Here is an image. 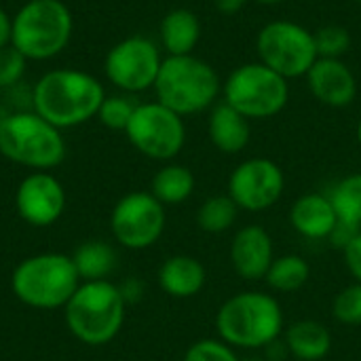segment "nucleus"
Returning <instances> with one entry per match:
<instances>
[{"label": "nucleus", "instance_id": "obj_1", "mask_svg": "<svg viewBox=\"0 0 361 361\" xmlns=\"http://www.w3.org/2000/svg\"><path fill=\"white\" fill-rule=\"evenodd\" d=\"M104 99L102 82L74 68L49 70L32 87V110L57 129L78 127L95 118Z\"/></svg>", "mask_w": 361, "mask_h": 361}, {"label": "nucleus", "instance_id": "obj_2", "mask_svg": "<svg viewBox=\"0 0 361 361\" xmlns=\"http://www.w3.org/2000/svg\"><path fill=\"white\" fill-rule=\"evenodd\" d=\"M286 319L273 294L247 290L226 298L216 313L218 338L233 349L258 351L279 341Z\"/></svg>", "mask_w": 361, "mask_h": 361}, {"label": "nucleus", "instance_id": "obj_3", "mask_svg": "<svg viewBox=\"0 0 361 361\" xmlns=\"http://www.w3.org/2000/svg\"><path fill=\"white\" fill-rule=\"evenodd\" d=\"M127 300L123 290L110 279L80 281L63 307L66 326L76 341L102 347L114 341L125 324Z\"/></svg>", "mask_w": 361, "mask_h": 361}, {"label": "nucleus", "instance_id": "obj_4", "mask_svg": "<svg viewBox=\"0 0 361 361\" xmlns=\"http://www.w3.org/2000/svg\"><path fill=\"white\" fill-rule=\"evenodd\" d=\"M157 102L176 114L192 116L216 106L222 80L212 63L197 55H167L154 82Z\"/></svg>", "mask_w": 361, "mask_h": 361}, {"label": "nucleus", "instance_id": "obj_5", "mask_svg": "<svg viewBox=\"0 0 361 361\" xmlns=\"http://www.w3.org/2000/svg\"><path fill=\"white\" fill-rule=\"evenodd\" d=\"M0 154L32 171H51L66 159V140L34 110H15L0 116Z\"/></svg>", "mask_w": 361, "mask_h": 361}, {"label": "nucleus", "instance_id": "obj_6", "mask_svg": "<svg viewBox=\"0 0 361 361\" xmlns=\"http://www.w3.org/2000/svg\"><path fill=\"white\" fill-rule=\"evenodd\" d=\"M78 286L80 277L72 256L59 252L23 258L11 275V290L15 298L38 311L63 309Z\"/></svg>", "mask_w": 361, "mask_h": 361}, {"label": "nucleus", "instance_id": "obj_7", "mask_svg": "<svg viewBox=\"0 0 361 361\" xmlns=\"http://www.w3.org/2000/svg\"><path fill=\"white\" fill-rule=\"evenodd\" d=\"M72 11L61 0H27L13 17L11 44L30 61L57 57L72 38Z\"/></svg>", "mask_w": 361, "mask_h": 361}, {"label": "nucleus", "instance_id": "obj_8", "mask_svg": "<svg viewBox=\"0 0 361 361\" xmlns=\"http://www.w3.org/2000/svg\"><path fill=\"white\" fill-rule=\"evenodd\" d=\"M222 97L247 121H267L288 106L290 80L262 61H250L228 74Z\"/></svg>", "mask_w": 361, "mask_h": 361}, {"label": "nucleus", "instance_id": "obj_9", "mask_svg": "<svg viewBox=\"0 0 361 361\" xmlns=\"http://www.w3.org/2000/svg\"><path fill=\"white\" fill-rule=\"evenodd\" d=\"M256 51L264 66L288 80L307 76L319 57L313 32L290 19H275L262 25L256 36Z\"/></svg>", "mask_w": 361, "mask_h": 361}, {"label": "nucleus", "instance_id": "obj_10", "mask_svg": "<svg viewBox=\"0 0 361 361\" xmlns=\"http://www.w3.org/2000/svg\"><path fill=\"white\" fill-rule=\"evenodd\" d=\"M125 135L140 154L152 161H171L186 144V125L161 102H148L135 106Z\"/></svg>", "mask_w": 361, "mask_h": 361}, {"label": "nucleus", "instance_id": "obj_11", "mask_svg": "<svg viewBox=\"0 0 361 361\" xmlns=\"http://www.w3.org/2000/svg\"><path fill=\"white\" fill-rule=\"evenodd\" d=\"M167 224L165 205L144 190L129 192L116 201L110 214V231L118 245L140 252L152 247Z\"/></svg>", "mask_w": 361, "mask_h": 361}, {"label": "nucleus", "instance_id": "obj_12", "mask_svg": "<svg viewBox=\"0 0 361 361\" xmlns=\"http://www.w3.org/2000/svg\"><path fill=\"white\" fill-rule=\"evenodd\" d=\"M163 57L154 40L146 36H129L116 42L104 61L106 78L125 93L154 89Z\"/></svg>", "mask_w": 361, "mask_h": 361}, {"label": "nucleus", "instance_id": "obj_13", "mask_svg": "<svg viewBox=\"0 0 361 361\" xmlns=\"http://www.w3.org/2000/svg\"><path fill=\"white\" fill-rule=\"evenodd\" d=\"M283 169L267 157H254L233 169L226 195L239 209L258 214L277 205V201L283 197Z\"/></svg>", "mask_w": 361, "mask_h": 361}, {"label": "nucleus", "instance_id": "obj_14", "mask_svg": "<svg viewBox=\"0 0 361 361\" xmlns=\"http://www.w3.org/2000/svg\"><path fill=\"white\" fill-rule=\"evenodd\" d=\"M15 209L30 226H51L66 212V188L51 171H32L15 190Z\"/></svg>", "mask_w": 361, "mask_h": 361}, {"label": "nucleus", "instance_id": "obj_15", "mask_svg": "<svg viewBox=\"0 0 361 361\" xmlns=\"http://www.w3.org/2000/svg\"><path fill=\"white\" fill-rule=\"evenodd\" d=\"M305 78L311 95L328 108H347L357 97V78L343 59L317 57Z\"/></svg>", "mask_w": 361, "mask_h": 361}, {"label": "nucleus", "instance_id": "obj_16", "mask_svg": "<svg viewBox=\"0 0 361 361\" xmlns=\"http://www.w3.org/2000/svg\"><path fill=\"white\" fill-rule=\"evenodd\" d=\"M228 254H231L233 271L245 281L264 279L273 260H275L273 239L258 224H250V226L239 228L231 241Z\"/></svg>", "mask_w": 361, "mask_h": 361}, {"label": "nucleus", "instance_id": "obj_17", "mask_svg": "<svg viewBox=\"0 0 361 361\" xmlns=\"http://www.w3.org/2000/svg\"><path fill=\"white\" fill-rule=\"evenodd\" d=\"M290 224L305 239L322 241L330 239L338 224V216L328 195L307 192L298 197L290 207Z\"/></svg>", "mask_w": 361, "mask_h": 361}, {"label": "nucleus", "instance_id": "obj_18", "mask_svg": "<svg viewBox=\"0 0 361 361\" xmlns=\"http://www.w3.org/2000/svg\"><path fill=\"white\" fill-rule=\"evenodd\" d=\"M207 281V271L195 256L176 254L167 258L159 269V286L171 298H192Z\"/></svg>", "mask_w": 361, "mask_h": 361}, {"label": "nucleus", "instance_id": "obj_19", "mask_svg": "<svg viewBox=\"0 0 361 361\" xmlns=\"http://www.w3.org/2000/svg\"><path fill=\"white\" fill-rule=\"evenodd\" d=\"M207 133H209L212 144L220 152L239 154L250 144L252 127H250V121L243 114H239L233 106L222 102V104H216L212 108V112H209Z\"/></svg>", "mask_w": 361, "mask_h": 361}, {"label": "nucleus", "instance_id": "obj_20", "mask_svg": "<svg viewBox=\"0 0 361 361\" xmlns=\"http://www.w3.org/2000/svg\"><path fill=\"white\" fill-rule=\"evenodd\" d=\"M283 345L290 355L300 361H322L332 349L330 330L313 319H300L286 328Z\"/></svg>", "mask_w": 361, "mask_h": 361}, {"label": "nucleus", "instance_id": "obj_21", "mask_svg": "<svg viewBox=\"0 0 361 361\" xmlns=\"http://www.w3.org/2000/svg\"><path fill=\"white\" fill-rule=\"evenodd\" d=\"M159 36L167 55H192L201 40V21L190 8H173L163 17Z\"/></svg>", "mask_w": 361, "mask_h": 361}, {"label": "nucleus", "instance_id": "obj_22", "mask_svg": "<svg viewBox=\"0 0 361 361\" xmlns=\"http://www.w3.org/2000/svg\"><path fill=\"white\" fill-rule=\"evenodd\" d=\"M150 192L163 205H180L188 201L195 192V173L184 165L167 163L154 173L150 182Z\"/></svg>", "mask_w": 361, "mask_h": 361}, {"label": "nucleus", "instance_id": "obj_23", "mask_svg": "<svg viewBox=\"0 0 361 361\" xmlns=\"http://www.w3.org/2000/svg\"><path fill=\"white\" fill-rule=\"evenodd\" d=\"M72 262L80 281H99L116 269V252L106 241H87L74 250Z\"/></svg>", "mask_w": 361, "mask_h": 361}, {"label": "nucleus", "instance_id": "obj_24", "mask_svg": "<svg viewBox=\"0 0 361 361\" xmlns=\"http://www.w3.org/2000/svg\"><path fill=\"white\" fill-rule=\"evenodd\" d=\"M311 279V264L298 254H283L273 260L264 281L273 292L292 294L307 286Z\"/></svg>", "mask_w": 361, "mask_h": 361}, {"label": "nucleus", "instance_id": "obj_25", "mask_svg": "<svg viewBox=\"0 0 361 361\" xmlns=\"http://www.w3.org/2000/svg\"><path fill=\"white\" fill-rule=\"evenodd\" d=\"M338 224L361 231V171L341 178L328 192Z\"/></svg>", "mask_w": 361, "mask_h": 361}, {"label": "nucleus", "instance_id": "obj_26", "mask_svg": "<svg viewBox=\"0 0 361 361\" xmlns=\"http://www.w3.org/2000/svg\"><path fill=\"white\" fill-rule=\"evenodd\" d=\"M239 207L228 195H214L205 199L197 212V224L207 235H222L237 222Z\"/></svg>", "mask_w": 361, "mask_h": 361}, {"label": "nucleus", "instance_id": "obj_27", "mask_svg": "<svg viewBox=\"0 0 361 361\" xmlns=\"http://www.w3.org/2000/svg\"><path fill=\"white\" fill-rule=\"evenodd\" d=\"M135 102L127 95H106V99L99 106L97 118L104 127L112 131H125L133 112H135Z\"/></svg>", "mask_w": 361, "mask_h": 361}, {"label": "nucleus", "instance_id": "obj_28", "mask_svg": "<svg viewBox=\"0 0 361 361\" xmlns=\"http://www.w3.org/2000/svg\"><path fill=\"white\" fill-rule=\"evenodd\" d=\"M313 36L319 57L343 59V55L351 49V34L343 25H324L315 30Z\"/></svg>", "mask_w": 361, "mask_h": 361}, {"label": "nucleus", "instance_id": "obj_29", "mask_svg": "<svg viewBox=\"0 0 361 361\" xmlns=\"http://www.w3.org/2000/svg\"><path fill=\"white\" fill-rule=\"evenodd\" d=\"M332 315L338 324L361 326V283L341 290L332 302Z\"/></svg>", "mask_w": 361, "mask_h": 361}, {"label": "nucleus", "instance_id": "obj_30", "mask_svg": "<svg viewBox=\"0 0 361 361\" xmlns=\"http://www.w3.org/2000/svg\"><path fill=\"white\" fill-rule=\"evenodd\" d=\"M184 361H241L237 351L226 345L220 338H201L192 343L186 353Z\"/></svg>", "mask_w": 361, "mask_h": 361}, {"label": "nucleus", "instance_id": "obj_31", "mask_svg": "<svg viewBox=\"0 0 361 361\" xmlns=\"http://www.w3.org/2000/svg\"><path fill=\"white\" fill-rule=\"evenodd\" d=\"M27 59L13 47L0 49V91H8L23 80Z\"/></svg>", "mask_w": 361, "mask_h": 361}, {"label": "nucleus", "instance_id": "obj_32", "mask_svg": "<svg viewBox=\"0 0 361 361\" xmlns=\"http://www.w3.org/2000/svg\"><path fill=\"white\" fill-rule=\"evenodd\" d=\"M345 267L355 279V283H361V231L351 239V243L343 250Z\"/></svg>", "mask_w": 361, "mask_h": 361}, {"label": "nucleus", "instance_id": "obj_33", "mask_svg": "<svg viewBox=\"0 0 361 361\" xmlns=\"http://www.w3.org/2000/svg\"><path fill=\"white\" fill-rule=\"evenodd\" d=\"M11 32H13V17L0 6V49L11 44Z\"/></svg>", "mask_w": 361, "mask_h": 361}, {"label": "nucleus", "instance_id": "obj_34", "mask_svg": "<svg viewBox=\"0 0 361 361\" xmlns=\"http://www.w3.org/2000/svg\"><path fill=\"white\" fill-rule=\"evenodd\" d=\"M214 4L222 15H237L247 4V0H214Z\"/></svg>", "mask_w": 361, "mask_h": 361}, {"label": "nucleus", "instance_id": "obj_35", "mask_svg": "<svg viewBox=\"0 0 361 361\" xmlns=\"http://www.w3.org/2000/svg\"><path fill=\"white\" fill-rule=\"evenodd\" d=\"M254 2H258V4H267V6H273V4H281V2H286V0H254Z\"/></svg>", "mask_w": 361, "mask_h": 361}, {"label": "nucleus", "instance_id": "obj_36", "mask_svg": "<svg viewBox=\"0 0 361 361\" xmlns=\"http://www.w3.org/2000/svg\"><path fill=\"white\" fill-rule=\"evenodd\" d=\"M355 135H357V142H360V146H361V118H360V123H357V129H355Z\"/></svg>", "mask_w": 361, "mask_h": 361}, {"label": "nucleus", "instance_id": "obj_37", "mask_svg": "<svg viewBox=\"0 0 361 361\" xmlns=\"http://www.w3.org/2000/svg\"><path fill=\"white\" fill-rule=\"evenodd\" d=\"M245 361H267V360H256V357H254V360H245Z\"/></svg>", "mask_w": 361, "mask_h": 361}, {"label": "nucleus", "instance_id": "obj_38", "mask_svg": "<svg viewBox=\"0 0 361 361\" xmlns=\"http://www.w3.org/2000/svg\"><path fill=\"white\" fill-rule=\"evenodd\" d=\"M357 2H360V4H361V0H357Z\"/></svg>", "mask_w": 361, "mask_h": 361}]
</instances>
